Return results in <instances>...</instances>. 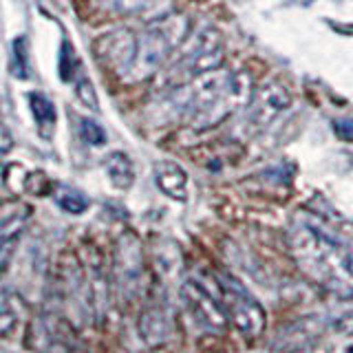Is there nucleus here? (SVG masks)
<instances>
[{
    "instance_id": "6ab92c4d",
    "label": "nucleus",
    "mask_w": 353,
    "mask_h": 353,
    "mask_svg": "<svg viewBox=\"0 0 353 353\" xmlns=\"http://www.w3.org/2000/svg\"><path fill=\"white\" fill-rule=\"evenodd\" d=\"M49 353H88V351L75 338L66 336L64 331L60 329L58 336H55V340H53V347H51Z\"/></svg>"
},
{
    "instance_id": "2eb2a0df",
    "label": "nucleus",
    "mask_w": 353,
    "mask_h": 353,
    "mask_svg": "<svg viewBox=\"0 0 353 353\" xmlns=\"http://www.w3.org/2000/svg\"><path fill=\"white\" fill-rule=\"evenodd\" d=\"M29 104L36 121L40 126H53L55 124V106L51 104V99H47L42 93H31L29 95Z\"/></svg>"
},
{
    "instance_id": "20e7f679",
    "label": "nucleus",
    "mask_w": 353,
    "mask_h": 353,
    "mask_svg": "<svg viewBox=\"0 0 353 353\" xmlns=\"http://www.w3.org/2000/svg\"><path fill=\"white\" fill-rule=\"evenodd\" d=\"M174 60L170 62L168 71L163 75V88H174L192 82L194 77L205 75L210 71L223 66V42L221 33L210 27L201 25L194 31L188 33V38L174 51Z\"/></svg>"
},
{
    "instance_id": "dca6fc26",
    "label": "nucleus",
    "mask_w": 353,
    "mask_h": 353,
    "mask_svg": "<svg viewBox=\"0 0 353 353\" xmlns=\"http://www.w3.org/2000/svg\"><path fill=\"white\" fill-rule=\"evenodd\" d=\"M106 11H113V14H141V11L150 9L152 0H99Z\"/></svg>"
},
{
    "instance_id": "4be33fe9",
    "label": "nucleus",
    "mask_w": 353,
    "mask_h": 353,
    "mask_svg": "<svg viewBox=\"0 0 353 353\" xmlns=\"http://www.w3.org/2000/svg\"><path fill=\"white\" fill-rule=\"evenodd\" d=\"M16 241H18V239H11V236H7V234H3V232H0V274H3V272L7 270L11 254H14Z\"/></svg>"
},
{
    "instance_id": "6e6552de",
    "label": "nucleus",
    "mask_w": 353,
    "mask_h": 353,
    "mask_svg": "<svg viewBox=\"0 0 353 353\" xmlns=\"http://www.w3.org/2000/svg\"><path fill=\"white\" fill-rule=\"evenodd\" d=\"M181 301L188 307V312L192 314L199 327H203L205 331L212 334H223L230 325V318L225 314L221 301L210 294L201 283L196 281H183L179 287Z\"/></svg>"
},
{
    "instance_id": "4468645a",
    "label": "nucleus",
    "mask_w": 353,
    "mask_h": 353,
    "mask_svg": "<svg viewBox=\"0 0 353 353\" xmlns=\"http://www.w3.org/2000/svg\"><path fill=\"white\" fill-rule=\"evenodd\" d=\"M53 199H55V203H58V208L69 214H82L88 208V199L80 190H75V188L62 185L53 192Z\"/></svg>"
},
{
    "instance_id": "f03ea898",
    "label": "nucleus",
    "mask_w": 353,
    "mask_h": 353,
    "mask_svg": "<svg viewBox=\"0 0 353 353\" xmlns=\"http://www.w3.org/2000/svg\"><path fill=\"white\" fill-rule=\"evenodd\" d=\"M290 248L309 279L338 296L353 298V243L338 230L301 212L292 221Z\"/></svg>"
},
{
    "instance_id": "9b49d317",
    "label": "nucleus",
    "mask_w": 353,
    "mask_h": 353,
    "mask_svg": "<svg viewBox=\"0 0 353 353\" xmlns=\"http://www.w3.org/2000/svg\"><path fill=\"white\" fill-rule=\"evenodd\" d=\"M154 181L157 188L174 201H185L188 199V172L181 163L163 159L154 163Z\"/></svg>"
},
{
    "instance_id": "aec40b11",
    "label": "nucleus",
    "mask_w": 353,
    "mask_h": 353,
    "mask_svg": "<svg viewBox=\"0 0 353 353\" xmlns=\"http://www.w3.org/2000/svg\"><path fill=\"white\" fill-rule=\"evenodd\" d=\"M77 71V60H75V53L69 44H64L62 47V55H60V75L62 80H73V75Z\"/></svg>"
},
{
    "instance_id": "9d476101",
    "label": "nucleus",
    "mask_w": 353,
    "mask_h": 353,
    "mask_svg": "<svg viewBox=\"0 0 353 353\" xmlns=\"http://www.w3.org/2000/svg\"><path fill=\"white\" fill-rule=\"evenodd\" d=\"M137 331L141 340L150 347H157L168 342L174 331L172 312L165 303H150L141 309L137 320Z\"/></svg>"
},
{
    "instance_id": "f8f14e48",
    "label": "nucleus",
    "mask_w": 353,
    "mask_h": 353,
    "mask_svg": "<svg viewBox=\"0 0 353 353\" xmlns=\"http://www.w3.org/2000/svg\"><path fill=\"white\" fill-rule=\"evenodd\" d=\"M25 312L27 307L22 303V298L7 287H0V338H9L16 334L22 318H25Z\"/></svg>"
},
{
    "instance_id": "5701e85b",
    "label": "nucleus",
    "mask_w": 353,
    "mask_h": 353,
    "mask_svg": "<svg viewBox=\"0 0 353 353\" xmlns=\"http://www.w3.org/2000/svg\"><path fill=\"white\" fill-rule=\"evenodd\" d=\"M334 128H336L340 139L353 141V117H342V119H338L336 124H334Z\"/></svg>"
},
{
    "instance_id": "f3484780",
    "label": "nucleus",
    "mask_w": 353,
    "mask_h": 353,
    "mask_svg": "<svg viewBox=\"0 0 353 353\" xmlns=\"http://www.w3.org/2000/svg\"><path fill=\"white\" fill-rule=\"evenodd\" d=\"M80 135L86 143H91V146H102V143H106V130L91 117L80 119Z\"/></svg>"
},
{
    "instance_id": "7ed1b4c3",
    "label": "nucleus",
    "mask_w": 353,
    "mask_h": 353,
    "mask_svg": "<svg viewBox=\"0 0 353 353\" xmlns=\"http://www.w3.org/2000/svg\"><path fill=\"white\" fill-rule=\"evenodd\" d=\"M188 18L181 14H170L152 20L143 29L141 36H137L135 58L130 62V69L126 71V82H139L154 75L161 66L170 60V55L179 49V44L188 38Z\"/></svg>"
},
{
    "instance_id": "423d86ee",
    "label": "nucleus",
    "mask_w": 353,
    "mask_h": 353,
    "mask_svg": "<svg viewBox=\"0 0 353 353\" xmlns=\"http://www.w3.org/2000/svg\"><path fill=\"white\" fill-rule=\"evenodd\" d=\"M146 265H143L141 243L135 234H124L117 241L113 259V281L117 294L124 301H135L143 292Z\"/></svg>"
},
{
    "instance_id": "1a4fd4ad",
    "label": "nucleus",
    "mask_w": 353,
    "mask_h": 353,
    "mask_svg": "<svg viewBox=\"0 0 353 353\" xmlns=\"http://www.w3.org/2000/svg\"><path fill=\"white\" fill-rule=\"evenodd\" d=\"M135 49H137V36L130 31H113V33H106L97 40V53L108 66L124 77L126 71L130 69V62L135 58Z\"/></svg>"
},
{
    "instance_id": "412c9836",
    "label": "nucleus",
    "mask_w": 353,
    "mask_h": 353,
    "mask_svg": "<svg viewBox=\"0 0 353 353\" xmlns=\"http://www.w3.org/2000/svg\"><path fill=\"white\" fill-rule=\"evenodd\" d=\"M75 93H77V97H80L86 106L97 108V95H95V88H93V84H91V82L86 80V77H80V80H77Z\"/></svg>"
},
{
    "instance_id": "39448f33",
    "label": "nucleus",
    "mask_w": 353,
    "mask_h": 353,
    "mask_svg": "<svg viewBox=\"0 0 353 353\" xmlns=\"http://www.w3.org/2000/svg\"><path fill=\"white\" fill-rule=\"evenodd\" d=\"M219 301L223 305L230 323L241 331V336L259 338L263 334L265 309L236 279L221 276L219 279Z\"/></svg>"
},
{
    "instance_id": "ddd939ff",
    "label": "nucleus",
    "mask_w": 353,
    "mask_h": 353,
    "mask_svg": "<svg viewBox=\"0 0 353 353\" xmlns=\"http://www.w3.org/2000/svg\"><path fill=\"white\" fill-rule=\"evenodd\" d=\"M104 170L108 181L113 183L117 190H128L135 181V168H132V161L126 152L113 150L104 157Z\"/></svg>"
},
{
    "instance_id": "a211bd4d",
    "label": "nucleus",
    "mask_w": 353,
    "mask_h": 353,
    "mask_svg": "<svg viewBox=\"0 0 353 353\" xmlns=\"http://www.w3.org/2000/svg\"><path fill=\"white\" fill-rule=\"evenodd\" d=\"M14 75L27 77L29 75V58H27V40L18 38L14 42Z\"/></svg>"
},
{
    "instance_id": "f257e3e1",
    "label": "nucleus",
    "mask_w": 353,
    "mask_h": 353,
    "mask_svg": "<svg viewBox=\"0 0 353 353\" xmlns=\"http://www.w3.org/2000/svg\"><path fill=\"white\" fill-rule=\"evenodd\" d=\"M252 93L248 73L219 66L188 84L165 88L161 99L165 117H183L194 130H205L245 108Z\"/></svg>"
},
{
    "instance_id": "b1692460",
    "label": "nucleus",
    "mask_w": 353,
    "mask_h": 353,
    "mask_svg": "<svg viewBox=\"0 0 353 353\" xmlns=\"http://www.w3.org/2000/svg\"><path fill=\"white\" fill-rule=\"evenodd\" d=\"M334 353H353V334H347L338 342V347L334 349Z\"/></svg>"
},
{
    "instance_id": "0eeeda50",
    "label": "nucleus",
    "mask_w": 353,
    "mask_h": 353,
    "mask_svg": "<svg viewBox=\"0 0 353 353\" xmlns=\"http://www.w3.org/2000/svg\"><path fill=\"white\" fill-rule=\"evenodd\" d=\"M292 106L290 91L279 82H268L252 93L250 102L245 106V117L243 124L250 132L265 130L276 117H281L287 108Z\"/></svg>"
}]
</instances>
